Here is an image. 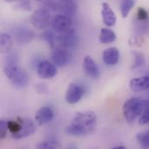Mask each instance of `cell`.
Returning <instances> with one entry per match:
<instances>
[{
  "label": "cell",
  "mask_w": 149,
  "mask_h": 149,
  "mask_svg": "<svg viewBox=\"0 0 149 149\" xmlns=\"http://www.w3.org/2000/svg\"><path fill=\"white\" fill-rule=\"evenodd\" d=\"M5 2H8V3H12V2H17V0H4Z\"/></svg>",
  "instance_id": "obj_31"
},
{
  "label": "cell",
  "mask_w": 149,
  "mask_h": 149,
  "mask_svg": "<svg viewBox=\"0 0 149 149\" xmlns=\"http://www.w3.org/2000/svg\"><path fill=\"white\" fill-rule=\"evenodd\" d=\"M96 126L97 116L93 112H79L67 126L65 133L72 136H86L91 134L95 130Z\"/></svg>",
  "instance_id": "obj_1"
},
{
  "label": "cell",
  "mask_w": 149,
  "mask_h": 149,
  "mask_svg": "<svg viewBox=\"0 0 149 149\" xmlns=\"http://www.w3.org/2000/svg\"><path fill=\"white\" fill-rule=\"evenodd\" d=\"M85 95V89L77 83H71L66 90L65 100L70 105L77 104Z\"/></svg>",
  "instance_id": "obj_9"
},
{
  "label": "cell",
  "mask_w": 149,
  "mask_h": 149,
  "mask_svg": "<svg viewBox=\"0 0 149 149\" xmlns=\"http://www.w3.org/2000/svg\"><path fill=\"white\" fill-rule=\"evenodd\" d=\"M83 67H84L85 72L90 78L93 79H97L100 77V69L91 56L89 55L85 56L84 60H83Z\"/></svg>",
  "instance_id": "obj_13"
},
{
  "label": "cell",
  "mask_w": 149,
  "mask_h": 149,
  "mask_svg": "<svg viewBox=\"0 0 149 149\" xmlns=\"http://www.w3.org/2000/svg\"><path fill=\"white\" fill-rule=\"evenodd\" d=\"M38 1H41V0H38Z\"/></svg>",
  "instance_id": "obj_32"
},
{
  "label": "cell",
  "mask_w": 149,
  "mask_h": 149,
  "mask_svg": "<svg viewBox=\"0 0 149 149\" xmlns=\"http://www.w3.org/2000/svg\"><path fill=\"white\" fill-rule=\"evenodd\" d=\"M52 50L53 51L52 54V60L54 65L62 67L68 64V62L71 59V53L69 49L57 45Z\"/></svg>",
  "instance_id": "obj_7"
},
{
  "label": "cell",
  "mask_w": 149,
  "mask_h": 149,
  "mask_svg": "<svg viewBox=\"0 0 149 149\" xmlns=\"http://www.w3.org/2000/svg\"><path fill=\"white\" fill-rule=\"evenodd\" d=\"M31 24L38 30H45L52 24L51 12L48 8H41L33 12L30 19Z\"/></svg>",
  "instance_id": "obj_4"
},
{
  "label": "cell",
  "mask_w": 149,
  "mask_h": 149,
  "mask_svg": "<svg viewBox=\"0 0 149 149\" xmlns=\"http://www.w3.org/2000/svg\"><path fill=\"white\" fill-rule=\"evenodd\" d=\"M52 27L57 33H62L72 29V21L71 17L65 14L56 15L52 20Z\"/></svg>",
  "instance_id": "obj_6"
},
{
  "label": "cell",
  "mask_w": 149,
  "mask_h": 149,
  "mask_svg": "<svg viewBox=\"0 0 149 149\" xmlns=\"http://www.w3.org/2000/svg\"><path fill=\"white\" fill-rule=\"evenodd\" d=\"M130 89L133 92L138 93L149 88V76H142L140 78H135L130 80L129 82Z\"/></svg>",
  "instance_id": "obj_16"
},
{
  "label": "cell",
  "mask_w": 149,
  "mask_h": 149,
  "mask_svg": "<svg viewBox=\"0 0 149 149\" xmlns=\"http://www.w3.org/2000/svg\"><path fill=\"white\" fill-rule=\"evenodd\" d=\"M13 45V40L10 35L7 33H2L0 36V48L1 52L9 53L11 51Z\"/></svg>",
  "instance_id": "obj_19"
},
{
  "label": "cell",
  "mask_w": 149,
  "mask_h": 149,
  "mask_svg": "<svg viewBox=\"0 0 149 149\" xmlns=\"http://www.w3.org/2000/svg\"><path fill=\"white\" fill-rule=\"evenodd\" d=\"M3 72L12 86L17 89L24 88L29 83V76L19 66L17 55L14 52H9L4 62Z\"/></svg>",
  "instance_id": "obj_2"
},
{
  "label": "cell",
  "mask_w": 149,
  "mask_h": 149,
  "mask_svg": "<svg viewBox=\"0 0 149 149\" xmlns=\"http://www.w3.org/2000/svg\"><path fill=\"white\" fill-rule=\"evenodd\" d=\"M54 117V112L50 107H42L35 114V120L39 126L45 125L52 120Z\"/></svg>",
  "instance_id": "obj_12"
},
{
  "label": "cell",
  "mask_w": 149,
  "mask_h": 149,
  "mask_svg": "<svg viewBox=\"0 0 149 149\" xmlns=\"http://www.w3.org/2000/svg\"><path fill=\"white\" fill-rule=\"evenodd\" d=\"M149 106V101L147 100L132 97L128 99L123 105V114L129 125H133L142 114L145 109Z\"/></svg>",
  "instance_id": "obj_3"
},
{
  "label": "cell",
  "mask_w": 149,
  "mask_h": 149,
  "mask_svg": "<svg viewBox=\"0 0 149 149\" xmlns=\"http://www.w3.org/2000/svg\"><path fill=\"white\" fill-rule=\"evenodd\" d=\"M32 7L33 5L30 0H17L15 5V9L20 10H25V11L31 10Z\"/></svg>",
  "instance_id": "obj_25"
},
{
  "label": "cell",
  "mask_w": 149,
  "mask_h": 149,
  "mask_svg": "<svg viewBox=\"0 0 149 149\" xmlns=\"http://www.w3.org/2000/svg\"><path fill=\"white\" fill-rule=\"evenodd\" d=\"M103 61L106 65H115L120 59V51L117 47H110L103 52Z\"/></svg>",
  "instance_id": "obj_15"
},
{
  "label": "cell",
  "mask_w": 149,
  "mask_h": 149,
  "mask_svg": "<svg viewBox=\"0 0 149 149\" xmlns=\"http://www.w3.org/2000/svg\"><path fill=\"white\" fill-rule=\"evenodd\" d=\"M113 149H125L126 148V147H124V146H117V147H114V148H113Z\"/></svg>",
  "instance_id": "obj_30"
},
{
  "label": "cell",
  "mask_w": 149,
  "mask_h": 149,
  "mask_svg": "<svg viewBox=\"0 0 149 149\" xmlns=\"http://www.w3.org/2000/svg\"><path fill=\"white\" fill-rule=\"evenodd\" d=\"M8 130V125L6 120H0V139L3 140L6 137Z\"/></svg>",
  "instance_id": "obj_26"
},
{
  "label": "cell",
  "mask_w": 149,
  "mask_h": 149,
  "mask_svg": "<svg viewBox=\"0 0 149 149\" xmlns=\"http://www.w3.org/2000/svg\"><path fill=\"white\" fill-rule=\"evenodd\" d=\"M20 120V130L19 132L13 136L14 139L16 140H21L24 138H26L28 136H31V134H33L36 131V125L35 123L30 120V119H26V118H19Z\"/></svg>",
  "instance_id": "obj_10"
},
{
  "label": "cell",
  "mask_w": 149,
  "mask_h": 149,
  "mask_svg": "<svg viewBox=\"0 0 149 149\" xmlns=\"http://www.w3.org/2000/svg\"><path fill=\"white\" fill-rule=\"evenodd\" d=\"M136 139L141 148H149V131H145L138 134Z\"/></svg>",
  "instance_id": "obj_24"
},
{
  "label": "cell",
  "mask_w": 149,
  "mask_h": 149,
  "mask_svg": "<svg viewBox=\"0 0 149 149\" xmlns=\"http://www.w3.org/2000/svg\"><path fill=\"white\" fill-rule=\"evenodd\" d=\"M55 31L52 29V30H45L42 32L41 34V38L53 49L56 45H57V36L55 34Z\"/></svg>",
  "instance_id": "obj_20"
},
{
  "label": "cell",
  "mask_w": 149,
  "mask_h": 149,
  "mask_svg": "<svg viewBox=\"0 0 149 149\" xmlns=\"http://www.w3.org/2000/svg\"><path fill=\"white\" fill-rule=\"evenodd\" d=\"M101 6H102L101 17H102L104 24L107 25V27L113 26L117 21V17H116L114 11L113 10V9L110 7V5L107 3H103Z\"/></svg>",
  "instance_id": "obj_14"
},
{
  "label": "cell",
  "mask_w": 149,
  "mask_h": 149,
  "mask_svg": "<svg viewBox=\"0 0 149 149\" xmlns=\"http://www.w3.org/2000/svg\"><path fill=\"white\" fill-rule=\"evenodd\" d=\"M134 4H135V0H122L120 3V13L122 17L126 18L129 15Z\"/></svg>",
  "instance_id": "obj_22"
},
{
  "label": "cell",
  "mask_w": 149,
  "mask_h": 149,
  "mask_svg": "<svg viewBox=\"0 0 149 149\" xmlns=\"http://www.w3.org/2000/svg\"><path fill=\"white\" fill-rule=\"evenodd\" d=\"M148 90H149V88H148Z\"/></svg>",
  "instance_id": "obj_33"
},
{
  "label": "cell",
  "mask_w": 149,
  "mask_h": 149,
  "mask_svg": "<svg viewBox=\"0 0 149 149\" xmlns=\"http://www.w3.org/2000/svg\"><path fill=\"white\" fill-rule=\"evenodd\" d=\"M139 124L141 126L149 124V106L145 109V111L142 113L141 117L139 118Z\"/></svg>",
  "instance_id": "obj_28"
},
{
  "label": "cell",
  "mask_w": 149,
  "mask_h": 149,
  "mask_svg": "<svg viewBox=\"0 0 149 149\" xmlns=\"http://www.w3.org/2000/svg\"><path fill=\"white\" fill-rule=\"evenodd\" d=\"M137 18L140 22H144L148 18V12L146 9L142 7H139L137 10Z\"/></svg>",
  "instance_id": "obj_27"
},
{
  "label": "cell",
  "mask_w": 149,
  "mask_h": 149,
  "mask_svg": "<svg viewBox=\"0 0 149 149\" xmlns=\"http://www.w3.org/2000/svg\"><path fill=\"white\" fill-rule=\"evenodd\" d=\"M117 36L115 34V32L111 30L110 28H102L99 36V39L100 42L101 44H110L113 43L116 40Z\"/></svg>",
  "instance_id": "obj_18"
},
{
  "label": "cell",
  "mask_w": 149,
  "mask_h": 149,
  "mask_svg": "<svg viewBox=\"0 0 149 149\" xmlns=\"http://www.w3.org/2000/svg\"><path fill=\"white\" fill-rule=\"evenodd\" d=\"M60 11L69 17L75 16L78 9V5L75 0H59Z\"/></svg>",
  "instance_id": "obj_17"
},
{
  "label": "cell",
  "mask_w": 149,
  "mask_h": 149,
  "mask_svg": "<svg viewBox=\"0 0 149 149\" xmlns=\"http://www.w3.org/2000/svg\"><path fill=\"white\" fill-rule=\"evenodd\" d=\"M37 73L40 79H52L57 74L56 65L48 60H41L37 64Z\"/></svg>",
  "instance_id": "obj_8"
},
{
  "label": "cell",
  "mask_w": 149,
  "mask_h": 149,
  "mask_svg": "<svg viewBox=\"0 0 149 149\" xmlns=\"http://www.w3.org/2000/svg\"><path fill=\"white\" fill-rule=\"evenodd\" d=\"M13 36L15 42L19 45H24L31 41L35 37V33L26 27H18L14 30Z\"/></svg>",
  "instance_id": "obj_11"
},
{
  "label": "cell",
  "mask_w": 149,
  "mask_h": 149,
  "mask_svg": "<svg viewBox=\"0 0 149 149\" xmlns=\"http://www.w3.org/2000/svg\"><path fill=\"white\" fill-rule=\"evenodd\" d=\"M59 147L60 145L58 140L54 136H51L48 139H46L45 141H42L37 145V148L39 149H54Z\"/></svg>",
  "instance_id": "obj_21"
},
{
  "label": "cell",
  "mask_w": 149,
  "mask_h": 149,
  "mask_svg": "<svg viewBox=\"0 0 149 149\" xmlns=\"http://www.w3.org/2000/svg\"><path fill=\"white\" fill-rule=\"evenodd\" d=\"M45 5L48 9L53 10H60V4L59 2H56L53 0H46Z\"/></svg>",
  "instance_id": "obj_29"
},
{
  "label": "cell",
  "mask_w": 149,
  "mask_h": 149,
  "mask_svg": "<svg viewBox=\"0 0 149 149\" xmlns=\"http://www.w3.org/2000/svg\"><path fill=\"white\" fill-rule=\"evenodd\" d=\"M133 55H134V60L132 69L135 70L137 68L141 67L145 64V57L141 52H133Z\"/></svg>",
  "instance_id": "obj_23"
},
{
  "label": "cell",
  "mask_w": 149,
  "mask_h": 149,
  "mask_svg": "<svg viewBox=\"0 0 149 149\" xmlns=\"http://www.w3.org/2000/svg\"><path fill=\"white\" fill-rule=\"evenodd\" d=\"M79 41V37L76 31L72 28L67 31L58 33L57 36V44L59 46L65 47L66 49L74 48Z\"/></svg>",
  "instance_id": "obj_5"
}]
</instances>
